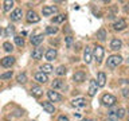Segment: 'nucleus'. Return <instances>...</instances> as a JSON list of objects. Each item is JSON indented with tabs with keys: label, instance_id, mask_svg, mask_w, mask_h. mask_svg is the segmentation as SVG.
I'll use <instances>...</instances> for the list:
<instances>
[{
	"label": "nucleus",
	"instance_id": "obj_1",
	"mask_svg": "<svg viewBox=\"0 0 129 121\" xmlns=\"http://www.w3.org/2000/svg\"><path fill=\"white\" fill-rule=\"evenodd\" d=\"M121 62H122V56H120V55H110L108 58V60H106V66L110 67V69H114V67L118 66Z\"/></svg>",
	"mask_w": 129,
	"mask_h": 121
},
{
	"label": "nucleus",
	"instance_id": "obj_2",
	"mask_svg": "<svg viewBox=\"0 0 129 121\" xmlns=\"http://www.w3.org/2000/svg\"><path fill=\"white\" fill-rule=\"evenodd\" d=\"M104 55H105V50H104V47H102V46H95L94 51H93V56H94V59H95L97 65H100L101 62H102Z\"/></svg>",
	"mask_w": 129,
	"mask_h": 121
},
{
	"label": "nucleus",
	"instance_id": "obj_3",
	"mask_svg": "<svg viewBox=\"0 0 129 121\" xmlns=\"http://www.w3.org/2000/svg\"><path fill=\"white\" fill-rule=\"evenodd\" d=\"M102 102H104V105H106V106H113V105H116L117 100H116V97L112 96V94H104L102 96Z\"/></svg>",
	"mask_w": 129,
	"mask_h": 121
},
{
	"label": "nucleus",
	"instance_id": "obj_4",
	"mask_svg": "<svg viewBox=\"0 0 129 121\" xmlns=\"http://www.w3.org/2000/svg\"><path fill=\"white\" fill-rule=\"evenodd\" d=\"M47 97L50 98V101H52V102H59V101L63 100V97L59 94V93H56L54 90H48L47 92Z\"/></svg>",
	"mask_w": 129,
	"mask_h": 121
},
{
	"label": "nucleus",
	"instance_id": "obj_5",
	"mask_svg": "<svg viewBox=\"0 0 129 121\" xmlns=\"http://www.w3.org/2000/svg\"><path fill=\"white\" fill-rule=\"evenodd\" d=\"M27 20L30 23H38L39 20H40V16H38V14H36L35 11H28L27 12Z\"/></svg>",
	"mask_w": 129,
	"mask_h": 121
},
{
	"label": "nucleus",
	"instance_id": "obj_6",
	"mask_svg": "<svg viewBox=\"0 0 129 121\" xmlns=\"http://www.w3.org/2000/svg\"><path fill=\"white\" fill-rule=\"evenodd\" d=\"M14 63H15V58H14V56H6V58L0 59V65H2L3 67H11Z\"/></svg>",
	"mask_w": 129,
	"mask_h": 121
},
{
	"label": "nucleus",
	"instance_id": "obj_7",
	"mask_svg": "<svg viewBox=\"0 0 129 121\" xmlns=\"http://www.w3.org/2000/svg\"><path fill=\"white\" fill-rule=\"evenodd\" d=\"M97 90H98V86H97V82L94 79H91L90 81V85H89V90H87V94L90 96V97H94L95 96V93Z\"/></svg>",
	"mask_w": 129,
	"mask_h": 121
},
{
	"label": "nucleus",
	"instance_id": "obj_8",
	"mask_svg": "<svg viewBox=\"0 0 129 121\" xmlns=\"http://www.w3.org/2000/svg\"><path fill=\"white\" fill-rule=\"evenodd\" d=\"M23 16V11L22 8H16V10H14L11 12V20H14V22H16V20H20Z\"/></svg>",
	"mask_w": 129,
	"mask_h": 121
},
{
	"label": "nucleus",
	"instance_id": "obj_9",
	"mask_svg": "<svg viewBox=\"0 0 129 121\" xmlns=\"http://www.w3.org/2000/svg\"><path fill=\"white\" fill-rule=\"evenodd\" d=\"M71 104H73V106H75V108H85L86 106V100L82 98V97H79V98L73 100Z\"/></svg>",
	"mask_w": 129,
	"mask_h": 121
},
{
	"label": "nucleus",
	"instance_id": "obj_10",
	"mask_svg": "<svg viewBox=\"0 0 129 121\" xmlns=\"http://www.w3.org/2000/svg\"><path fill=\"white\" fill-rule=\"evenodd\" d=\"M97 86L98 87H104L105 83H106V75H105V73H98V78H97Z\"/></svg>",
	"mask_w": 129,
	"mask_h": 121
},
{
	"label": "nucleus",
	"instance_id": "obj_11",
	"mask_svg": "<svg viewBox=\"0 0 129 121\" xmlns=\"http://www.w3.org/2000/svg\"><path fill=\"white\" fill-rule=\"evenodd\" d=\"M126 27V22H125L124 19H118L117 22H114V24H113V28L117 31H121V30H124V28Z\"/></svg>",
	"mask_w": 129,
	"mask_h": 121
},
{
	"label": "nucleus",
	"instance_id": "obj_12",
	"mask_svg": "<svg viewBox=\"0 0 129 121\" xmlns=\"http://www.w3.org/2000/svg\"><path fill=\"white\" fill-rule=\"evenodd\" d=\"M35 79L38 81V82H40V83H46L47 82V74H44V73H42V71H38V73H35Z\"/></svg>",
	"mask_w": 129,
	"mask_h": 121
},
{
	"label": "nucleus",
	"instance_id": "obj_13",
	"mask_svg": "<svg viewBox=\"0 0 129 121\" xmlns=\"http://www.w3.org/2000/svg\"><path fill=\"white\" fill-rule=\"evenodd\" d=\"M42 12H43L44 16H50V15H52V14H55V12H56V7H54V6H46V7H43Z\"/></svg>",
	"mask_w": 129,
	"mask_h": 121
},
{
	"label": "nucleus",
	"instance_id": "obj_14",
	"mask_svg": "<svg viewBox=\"0 0 129 121\" xmlns=\"http://www.w3.org/2000/svg\"><path fill=\"white\" fill-rule=\"evenodd\" d=\"M91 58H93V52L90 50V47H86V48H85V51H83V60L86 63H90Z\"/></svg>",
	"mask_w": 129,
	"mask_h": 121
},
{
	"label": "nucleus",
	"instance_id": "obj_15",
	"mask_svg": "<svg viewBox=\"0 0 129 121\" xmlns=\"http://www.w3.org/2000/svg\"><path fill=\"white\" fill-rule=\"evenodd\" d=\"M42 106H43V109L46 110L47 113H54L55 112V108H54V105H52L51 102H47V101H43L42 102Z\"/></svg>",
	"mask_w": 129,
	"mask_h": 121
},
{
	"label": "nucleus",
	"instance_id": "obj_16",
	"mask_svg": "<svg viewBox=\"0 0 129 121\" xmlns=\"http://www.w3.org/2000/svg\"><path fill=\"white\" fill-rule=\"evenodd\" d=\"M43 39H44L43 34H38V35H35V36H32V38H31V43L34 44V46H38V44H40L43 42Z\"/></svg>",
	"mask_w": 129,
	"mask_h": 121
},
{
	"label": "nucleus",
	"instance_id": "obj_17",
	"mask_svg": "<svg viewBox=\"0 0 129 121\" xmlns=\"http://www.w3.org/2000/svg\"><path fill=\"white\" fill-rule=\"evenodd\" d=\"M44 56H46L47 60L55 59V56H56V50H55V48H48V50L46 51V54H44Z\"/></svg>",
	"mask_w": 129,
	"mask_h": 121
},
{
	"label": "nucleus",
	"instance_id": "obj_18",
	"mask_svg": "<svg viewBox=\"0 0 129 121\" xmlns=\"http://www.w3.org/2000/svg\"><path fill=\"white\" fill-rule=\"evenodd\" d=\"M31 56H32V59H42V56H43V48H40V47L35 48V50L32 51Z\"/></svg>",
	"mask_w": 129,
	"mask_h": 121
},
{
	"label": "nucleus",
	"instance_id": "obj_19",
	"mask_svg": "<svg viewBox=\"0 0 129 121\" xmlns=\"http://www.w3.org/2000/svg\"><path fill=\"white\" fill-rule=\"evenodd\" d=\"M121 46H122V42H121L120 39H113L110 42V48L112 50H118V48H121Z\"/></svg>",
	"mask_w": 129,
	"mask_h": 121
},
{
	"label": "nucleus",
	"instance_id": "obj_20",
	"mask_svg": "<svg viewBox=\"0 0 129 121\" xmlns=\"http://www.w3.org/2000/svg\"><path fill=\"white\" fill-rule=\"evenodd\" d=\"M73 79L75 81V82H83L85 81V73L83 71H77L74 77H73Z\"/></svg>",
	"mask_w": 129,
	"mask_h": 121
},
{
	"label": "nucleus",
	"instance_id": "obj_21",
	"mask_svg": "<svg viewBox=\"0 0 129 121\" xmlns=\"http://www.w3.org/2000/svg\"><path fill=\"white\" fill-rule=\"evenodd\" d=\"M31 93H32V96H35V97H39V96H42V93H43V89L40 87V86H32V87H31Z\"/></svg>",
	"mask_w": 129,
	"mask_h": 121
},
{
	"label": "nucleus",
	"instance_id": "obj_22",
	"mask_svg": "<svg viewBox=\"0 0 129 121\" xmlns=\"http://www.w3.org/2000/svg\"><path fill=\"white\" fill-rule=\"evenodd\" d=\"M52 70H54V67H52L50 63H46L42 66V73H44V74H48V73H51Z\"/></svg>",
	"mask_w": 129,
	"mask_h": 121
},
{
	"label": "nucleus",
	"instance_id": "obj_23",
	"mask_svg": "<svg viewBox=\"0 0 129 121\" xmlns=\"http://www.w3.org/2000/svg\"><path fill=\"white\" fill-rule=\"evenodd\" d=\"M3 4H4L3 8H4V11H6V12H8L12 7H14V2H12V0H6Z\"/></svg>",
	"mask_w": 129,
	"mask_h": 121
},
{
	"label": "nucleus",
	"instance_id": "obj_24",
	"mask_svg": "<svg viewBox=\"0 0 129 121\" xmlns=\"http://www.w3.org/2000/svg\"><path fill=\"white\" fill-rule=\"evenodd\" d=\"M51 86L54 87V89H60V87H63V81H60V79H54V81H52V83H51Z\"/></svg>",
	"mask_w": 129,
	"mask_h": 121
},
{
	"label": "nucleus",
	"instance_id": "obj_25",
	"mask_svg": "<svg viewBox=\"0 0 129 121\" xmlns=\"http://www.w3.org/2000/svg\"><path fill=\"white\" fill-rule=\"evenodd\" d=\"M66 71H67V69L64 67V66H62V65L58 66V67H56V70H55V73L58 75H64V74H66Z\"/></svg>",
	"mask_w": 129,
	"mask_h": 121
},
{
	"label": "nucleus",
	"instance_id": "obj_26",
	"mask_svg": "<svg viewBox=\"0 0 129 121\" xmlns=\"http://www.w3.org/2000/svg\"><path fill=\"white\" fill-rule=\"evenodd\" d=\"M66 20V15H58L56 18L52 19V23H62Z\"/></svg>",
	"mask_w": 129,
	"mask_h": 121
},
{
	"label": "nucleus",
	"instance_id": "obj_27",
	"mask_svg": "<svg viewBox=\"0 0 129 121\" xmlns=\"http://www.w3.org/2000/svg\"><path fill=\"white\" fill-rule=\"evenodd\" d=\"M3 48H4L7 52H11L12 50H14V46H12L10 42H4V43H3Z\"/></svg>",
	"mask_w": 129,
	"mask_h": 121
},
{
	"label": "nucleus",
	"instance_id": "obj_28",
	"mask_svg": "<svg viewBox=\"0 0 129 121\" xmlns=\"http://www.w3.org/2000/svg\"><path fill=\"white\" fill-rule=\"evenodd\" d=\"M16 79H18L19 83H26L27 82V75L24 74V73H22V74L18 75V78H16Z\"/></svg>",
	"mask_w": 129,
	"mask_h": 121
},
{
	"label": "nucleus",
	"instance_id": "obj_29",
	"mask_svg": "<svg viewBox=\"0 0 129 121\" xmlns=\"http://www.w3.org/2000/svg\"><path fill=\"white\" fill-rule=\"evenodd\" d=\"M97 38H98L100 40H105V38H106V32H105L104 28H102V30H100L98 32H97Z\"/></svg>",
	"mask_w": 129,
	"mask_h": 121
},
{
	"label": "nucleus",
	"instance_id": "obj_30",
	"mask_svg": "<svg viewBox=\"0 0 129 121\" xmlns=\"http://www.w3.org/2000/svg\"><path fill=\"white\" fill-rule=\"evenodd\" d=\"M56 32H58V28H56V27H47L46 28V34H48V35L56 34Z\"/></svg>",
	"mask_w": 129,
	"mask_h": 121
},
{
	"label": "nucleus",
	"instance_id": "obj_31",
	"mask_svg": "<svg viewBox=\"0 0 129 121\" xmlns=\"http://www.w3.org/2000/svg\"><path fill=\"white\" fill-rule=\"evenodd\" d=\"M14 39H15V43H16V44H18V46H19V47H22V46H23V44H24V39L22 38V36H15V38H14Z\"/></svg>",
	"mask_w": 129,
	"mask_h": 121
},
{
	"label": "nucleus",
	"instance_id": "obj_32",
	"mask_svg": "<svg viewBox=\"0 0 129 121\" xmlns=\"http://www.w3.org/2000/svg\"><path fill=\"white\" fill-rule=\"evenodd\" d=\"M108 118L110 121H118V117H117V113L116 112H110L108 114Z\"/></svg>",
	"mask_w": 129,
	"mask_h": 121
},
{
	"label": "nucleus",
	"instance_id": "obj_33",
	"mask_svg": "<svg viewBox=\"0 0 129 121\" xmlns=\"http://www.w3.org/2000/svg\"><path fill=\"white\" fill-rule=\"evenodd\" d=\"M116 113H117V117H118V120H120V118H122V117L125 116V109L120 108L118 110H116Z\"/></svg>",
	"mask_w": 129,
	"mask_h": 121
},
{
	"label": "nucleus",
	"instance_id": "obj_34",
	"mask_svg": "<svg viewBox=\"0 0 129 121\" xmlns=\"http://www.w3.org/2000/svg\"><path fill=\"white\" fill-rule=\"evenodd\" d=\"M12 77V71H7V73H4V74L0 75V79H8V78H11Z\"/></svg>",
	"mask_w": 129,
	"mask_h": 121
},
{
	"label": "nucleus",
	"instance_id": "obj_35",
	"mask_svg": "<svg viewBox=\"0 0 129 121\" xmlns=\"http://www.w3.org/2000/svg\"><path fill=\"white\" fill-rule=\"evenodd\" d=\"M11 34H14V27H12V26L6 28V36H10Z\"/></svg>",
	"mask_w": 129,
	"mask_h": 121
},
{
	"label": "nucleus",
	"instance_id": "obj_36",
	"mask_svg": "<svg viewBox=\"0 0 129 121\" xmlns=\"http://www.w3.org/2000/svg\"><path fill=\"white\" fill-rule=\"evenodd\" d=\"M71 42H73L71 36H67V38H66V44H67V46H70V44H71Z\"/></svg>",
	"mask_w": 129,
	"mask_h": 121
},
{
	"label": "nucleus",
	"instance_id": "obj_37",
	"mask_svg": "<svg viewBox=\"0 0 129 121\" xmlns=\"http://www.w3.org/2000/svg\"><path fill=\"white\" fill-rule=\"evenodd\" d=\"M58 121H69V118H67V117H64V116H60L58 118Z\"/></svg>",
	"mask_w": 129,
	"mask_h": 121
},
{
	"label": "nucleus",
	"instance_id": "obj_38",
	"mask_svg": "<svg viewBox=\"0 0 129 121\" xmlns=\"http://www.w3.org/2000/svg\"><path fill=\"white\" fill-rule=\"evenodd\" d=\"M2 32H3V31H2V28H0V35H2Z\"/></svg>",
	"mask_w": 129,
	"mask_h": 121
},
{
	"label": "nucleus",
	"instance_id": "obj_39",
	"mask_svg": "<svg viewBox=\"0 0 129 121\" xmlns=\"http://www.w3.org/2000/svg\"><path fill=\"white\" fill-rule=\"evenodd\" d=\"M83 121H90V120H83Z\"/></svg>",
	"mask_w": 129,
	"mask_h": 121
},
{
	"label": "nucleus",
	"instance_id": "obj_40",
	"mask_svg": "<svg viewBox=\"0 0 129 121\" xmlns=\"http://www.w3.org/2000/svg\"><path fill=\"white\" fill-rule=\"evenodd\" d=\"M128 121H129V120H128Z\"/></svg>",
	"mask_w": 129,
	"mask_h": 121
}]
</instances>
